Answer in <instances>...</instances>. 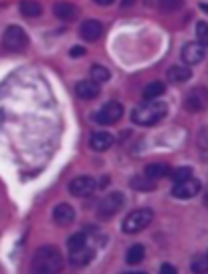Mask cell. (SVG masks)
Masks as SVG:
<instances>
[{
    "label": "cell",
    "instance_id": "obj_1",
    "mask_svg": "<svg viewBox=\"0 0 208 274\" xmlns=\"http://www.w3.org/2000/svg\"><path fill=\"white\" fill-rule=\"evenodd\" d=\"M167 114H169V104L151 99L149 104H143L133 110L131 121L141 127H151V125H157L161 119H164Z\"/></svg>",
    "mask_w": 208,
    "mask_h": 274
},
{
    "label": "cell",
    "instance_id": "obj_2",
    "mask_svg": "<svg viewBox=\"0 0 208 274\" xmlns=\"http://www.w3.org/2000/svg\"><path fill=\"white\" fill-rule=\"evenodd\" d=\"M62 252L56 247H40L32 256V270L34 272H44V274H54L62 270Z\"/></svg>",
    "mask_w": 208,
    "mask_h": 274
},
{
    "label": "cell",
    "instance_id": "obj_3",
    "mask_svg": "<svg viewBox=\"0 0 208 274\" xmlns=\"http://www.w3.org/2000/svg\"><path fill=\"white\" fill-rule=\"evenodd\" d=\"M153 217H155V213H153V209H149V207L131 211V213L125 217V221H123V232L135 234V232L145 230V228L153 223Z\"/></svg>",
    "mask_w": 208,
    "mask_h": 274
},
{
    "label": "cell",
    "instance_id": "obj_4",
    "mask_svg": "<svg viewBox=\"0 0 208 274\" xmlns=\"http://www.w3.org/2000/svg\"><path fill=\"white\" fill-rule=\"evenodd\" d=\"M123 205H125L123 193H109L97 203V217L103 219V221H109L111 217H115L117 213L123 209Z\"/></svg>",
    "mask_w": 208,
    "mask_h": 274
},
{
    "label": "cell",
    "instance_id": "obj_5",
    "mask_svg": "<svg viewBox=\"0 0 208 274\" xmlns=\"http://www.w3.org/2000/svg\"><path fill=\"white\" fill-rule=\"evenodd\" d=\"M2 46L10 52H22L28 46V34L20 26H8L2 34Z\"/></svg>",
    "mask_w": 208,
    "mask_h": 274
},
{
    "label": "cell",
    "instance_id": "obj_6",
    "mask_svg": "<svg viewBox=\"0 0 208 274\" xmlns=\"http://www.w3.org/2000/svg\"><path fill=\"white\" fill-rule=\"evenodd\" d=\"M208 108V88L196 86L186 93L185 97V110L188 114H200Z\"/></svg>",
    "mask_w": 208,
    "mask_h": 274
},
{
    "label": "cell",
    "instance_id": "obj_7",
    "mask_svg": "<svg viewBox=\"0 0 208 274\" xmlns=\"http://www.w3.org/2000/svg\"><path fill=\"white\" fill-rule=\"evenodd\" d=\"M123 115V106L119 101H107L97 114H95V121L101 125H113L121 119Z\"/></svg>",
    "mask_w": 208,
    "mask_h": 274
},
{
    "label": "cell",
    "instance_id": "obj_8",
    "mask_svg": "<svg viewBox=\"0 0 208 274\" xmlns=\"http://www.w3.org/2000/svg\"><path fill=\"white\" fill-rule=\"evenodd\" d=\"M95 256V247L92 243H86L73 251H69V264L75 266V268H81V266H88Z\"/></svg>",
    "mask_w": 208,
    "mask_h": 274
},
{
    "label": "cell",
    "instance_id": "obj_9",
    "mask_svg": "<svg viewBox=\"0 0 208 274\" xmlns=\"http://www.w3.org/2000/svg\"><path fill=\"white\" fill-rule=\"evenodd\" d=\"M200 189H202V185H200L198 179L188 177L185 181L175 183V187H173V197H175V199H192V197H196V195L200 193Z\"/></svg>",
    "mask_w": 208,
    "mask_h": 274
},
{
    "label": "cell",
    "instance_id": "obj_10",
    "mask_svg": "<svg viewBox=\"0 0 208 274\" xmlns=\"http://www.w3.org/2000/svg\"><path fill=\"white\" fill-rule=\"evenodd\" d=\"M204 56H206V50H204V46L200 44V42H188L181 50V58H183V62H185L186 66L200 64L204 60Z\"/></svg>",
    "mask_w": 208,
    "mask_h": 274
},
{
    "label": "cell",
    "instance_id": "obj_11",
    "mask_svg": "<svg viewBox=\"0 0 208 274\" xmlns=\"http://www.w3.org/2000/svg\"><path fill=\"white\" fill-rule=\"evenodd\" d=\"M95 189H97V183L90 175H79V177L71 179V183H69V193L73 197H88Z\"/></svg>",
    "mask_w": 208,
    "mask_h": 274
},
{
    "label": "cell",
    "instance_id": "obj_12",
    "mask_svg": "<svg viewBox=\"0 0 208 274\" xmlns=\"http://www.w3.org/2000/svg\"><path fill=\"white\" fill-rule=\"evenodd\" d=\"M75 221V209L68 203H60L54 207V223L60 227H68Z\"/></svg>",
    "mask_w": 208,
    "mask_h": 274
},
{
    "label": "cell",
    "instance_id": "obj_13",
    "mask_svg": "<svg viewBox=\"0 0 208 274\" xmlns=\"http://www.w3.org/2000/svg\"><path fill=\"white\" fill-rule=\"evenodd\" d=\"M101 34H103V24L99 22V20H86V22H81L79 26V36L84 38V40H88V42H95V40H99L101 38Z\"/></svg>",
    "mask_w": 208,
    "mask_h": 274
},
{
    "label": "cell",
    "instance_id": "obj_14",
    "mask_svg": "<svg viewBox=\"0 0 208 274\" xmlns=\"http://www.w3.org/2000/svg\"><path fill=\"white\" fill-rule=\"evenodd\" d=\"M75 93L81 99H95L99 95V84L93 80H81L75 84Z\"/></svg>",
    "mask_w": 208,
    "mask_h": 274
},
{
    "label": "cell",
    "instance_id": "obj_15",
    "mask_svg": "<svg viewBox=\"0 0 208 274\" xmlns=\"http://www.w3.org/2000/svg\"><path fill=\"white\" fill-rule=\"evenodd\" d=\"M54 14H56V18L68 22V20H73L77 16V6L71 4V2H66V0H60V2L54 4Z\"/></svg>",
    "mask_w": 208,
    "mask_h": 274
},
{
    "label": "cell",
    "instance_id": "obj_16",
    "mask_svg": "<svg viewBox=\"0 0 208 274\" xmlns=\"http://www.w3.org/2000/svg\"><path fill=\"white\" fill-rule=\"evenodd\" d=\"M113 145V135L107 131H95L90 137V147L93 151H107Z\"/></svg>",
    "mask_w": 208,
    "mask_h": 274
},
{
    "label": "cell",
    "instance_id": "obj_17",
    "mask_svg": "<svg viewBox=\"0 0 208 274\" xmlns=\"http://www.w3.org/2000/svg\"><path fill=\"white\" fill-rule=\"evenodd\" d=\"M192 78V72L188 66H173V68L167 72V80L171 84H185Z\"/></svg>",
    "mask_w": 208,
    "mask_h": 274
},
{
    "label": "cell",
    "instance_id": "obj_18",
    "mask_svg": "<svg viewBox=\"0 0 208 274\" xmlns=\"http://www.w3.org/2000/svg\"><path fill=\"white\" fill-rule=\"evenodd\" d=\"M171 173V167L167 165V163H151V165H147L145 167V175L149 177V179H162V177H167Z\"/></svg>",
    "mask_w": 208,
    "mask_h": 274
},
{
    "label": "cell",
    "instance_id": "obj_19",
    "mask_svg": "<svg viewBox=\"0 0 208 274\" xmlns=\"http://www.w3.org/2000/svg\"><path fill=\"white\" fill-rule=\"evenodd\" d=\"M20 12L26 18H36L42 14V4L38 0H20Z\"/></svg>",
    "mask_w": 208,
    "mask_h": 274
},
{
    "label": "cell",
    "instance_id": "obj_20",
    "mask_svg": "<svg viewBox=\"0 0 208 274\" xmlns=\"http://www.w3.org/2000/svg\"><path fill=\"white\" fill-rule=\"evenodd\" d=\"M164 91H167V88H164V84H162V82H153V84H149V86L143 90V97H145L147 101H151V99L161 97Z\"/></svg>",
    "mask_w": 208,
    "mask_h": 274
},
{
    "label": "cell",
    "instance_id": "obj_21",
    "mask_svg": "<svg viewBox=\"0 0 208 274\" xmlns=\"http://www.w3.org/2000/svg\"><path fill=\"white\" fill-rule=\"evenodd\" d=\"M143 258H145V247L143 245H131L127 254H125V262L127 264H139Z\"/></svg>",
    "mask_w": 208,
    "mask_h": 274
},
{
    "label": "cell",
    "instance_id": "obj_22",
    "mask_svg": "<svg viewBox=\"0 0 208 274\" xmlns=\"http://www.w3.org/2000/svg\"><path fill=\"white\" fill-rule=\"evenodd\" d=\"M90 76H92L93 82H97V84H105V82H109V78H111V72L105 68V66L93 64L92 70H90Z\"/></svg>",
    "mask_w": 208,
    "mask_h": 274
},
{
    "label": "cell",
    "instance_id": "obj_23",
    "mask_svg": "<svg viewBox=\"0 0 208 274\" xmlns=\"http://www.w3.org/2000/svg\"><path fill=\"white\" fill-rule=\"evenodd\" d=\"M131 187L137 189V191H153L155 189V183H153V179H149L145 175V177H133L131 179Z\"/></svg>",
    "mask_w": 208,
    "mask_h": 274
},
{
    "label": "cell",
    "instance_id": "obj_24",
    "mask_svg": "<svg viewBox=\"0 0 208 274\" xmlns=\"http://www.w3.org/2000/svg\"><path fill=\"white\" fill-rule=\"evenodd\" d=\"M183 2L185 0H159V6L162 12H177L183 8Z\"/></svg>",
    "mask_w": 208,
    "mask_h": 274
},
{
    "label": "cell",
    "instance_id": "obj_25",
    "mask_svg": "<svg viewBox=\"0 0 208 274\" xmlns=\"http://www.w3.org/2000/svg\"><path fill=\"white\" fill-rule=\"evenodd\" d=\"M86 243H88V234H86V232H75V234H71L68 238L69 251H73V249H77V247H81V245H86Z\"/></svg>",
    "mask_w": 208,
    "mask_h": 274
},
{
    "label": "cell",
    "instance_id": "obj_26",
    "mask_svg": "<svg viewBox=\"0 0 208 274\" xmlns=\"http://www.w3.org/2000/svg\"><path fill=\"white\" fill-rule=\"evenodd\" d=\"M196 38H198V42L204 48H208V22L200 20L196 24Z\"/></svg>",
    "mask_w": 208,
    "mask_h": 274
},
{
    "label": "cell",
    "instance_id": "obj_27",
    "mask_svg": "<svg viewBox=\"0 0 208 274\" xmlns=\"http://www.w3.org/2000/svg\"><path fill=\"white\" fill-rule=\"evenodd\" d=\"M171 177H173V181L175 183H181L188 179V177H192V169L190 167H179V169H175L173 173H169Z\"/></svg>",
    "mask_w": 208,
    "mask_h": 274
},
{
    "label": "cell",
    "instance_id": "obj_28",
    "mask_svg": "<svg viewBox=\"0 0 208 274\" xmlns=\"http://www.w3.org/2000/svg\"><path fill=\"white\" fill-rule=\"evenodd\" d=\"M192 270H194V272H208V256L194 258V262H192Z\"/></svg>",
    "mask_w": 208,
    "mask_h": 274
},
{
    "label": "cell",
    "instance_id": "obj_29",
    "mask_svg": "<svg viewBox=\"0 0 208 274\" xmlns=\"http://www.w3.org/2000/svg\"><path fill=\"white\" fill-rule=\"evenodd\" d=\"M86 54V50L81 48V46H73L71 50H69V56H73V58H81Z\"/></svg>",
    "mask_w": 208,
    "mask_h": 274
},
{
    "label": "cell",
    "instance_id": "obj_30",
    "mask_svg": "<svg viewBox=\"0 0 208 274\" xmlns=\"http://www.w3.org/2000/svg\"><path fill=\"white\" fill-rule=\"evenodd\" d=\"M161 272H162V274H167V272H169V274H175V272H177V268H175V266H171V264H162V266H161Z\"/></svg>",
    "mask_w": 208,
    "mask_h": 274
},
{
    "label": "cell",
    "instance_id": "obj_31",
    "mask_svg": "<svg viewBox=\"0 0 208 274\" xmlns=\"http://www.w3.org/2000/svg\"><path fill=\"white\" fill-rule=\"evenodd\" d=\"M95 2H97L99 6H109V4H113L115 0H95Z\"/></svg>",
    "mask_w": 208,
    "mask_h": 274
},
{
    "label": "cell",
    "instance_id": "obj_32",
    "mask_svg": "<svg viewBox=\"0 0 208 274\" xmlns=\"http://www.w3.org/2000/svg\"><path fill=\"white\" fill-rule=\"evenodd\" d=\"M202 203H204V205L208 207V187L204 189V195H202Z\"/></svg>",
    "mask_w": 208,
    "mask_h": 274
},
{
    "label": "cell",
    "instance_id": "obj_33",
    "mask_svg": "<svg viewBox=\"0 0 208 274\" xmlns=\"http://www.w3.org/2000/svg\"><path fill=\"white\" fill-rule=\"evenodd\" d=\"M131 2H133V0H123V2H121V6H127V4H131Z\"/></svg>",
    "mask_w": 208,
    "mask_h": 274
},
{
    "label": "cell",
    "instance_id": "obj_34",
    "mask_svg": "<svg viewBox=\"0 0 208 274\" xmlns=\"http://www.w3.org/2000/svg\"><path fill=\"white\" fill-rule=\"evenodd\" d=\"M200 8H202L204 12H208V4H200Z\"/></svg>",
    "mask_w": 208,
    "mask_h": 274
}]
</instances>
